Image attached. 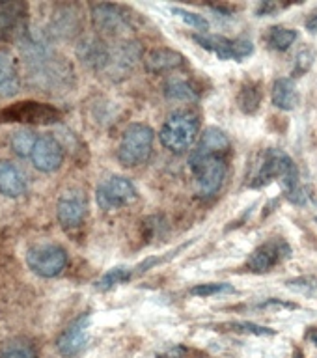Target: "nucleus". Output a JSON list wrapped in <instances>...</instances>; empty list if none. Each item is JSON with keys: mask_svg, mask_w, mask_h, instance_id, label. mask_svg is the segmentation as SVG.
<instances>
[{"mask_svg": "<svg viewBox=\"0 0 317 358\" xmlns=\"http://www.w3.org/2000/svg\"><path fill=\"white\" fill-rule=\"evenodd\" d=\"M133 271L127 267H114L111 268L108 273L103 274V278L97 282V289L101 291H108L112 289L114 285L123 284V282H127V280L133 278Z\"/></svg>", "mask_w": 317, "mask_h": 358, "instance_id": "nucleus-26", "label": "nucleus"}, {"mask_svg": "<svg viewBox=\"0 0 317 358\" xmlns=\"http://www.w3.org/2000/svg\"><path fill=\"white\" fill-rule=\"evenodd\" d=\"M293 358H302V355H301V352H295V357H293Z\"/></svg>", "mask_w": 317, "mask_h": 358, "instance_id": "nucleus-33", "label": "nucleus"}, {"mask_svg": "<svg viewBox=\"0 0 317 358\" xmlns=\"http://www.w3.org/2000/svg\"><path fill=\"white\" fill-rule=\"evenodd\" d=\"M263 101L262 83L258 80H248L241 86L239 95H237V105L245 114H256L260 110Z\"/></svg>", "mask_w": 317, "mask_h": 358, "instance_id": "nucleus-20", "label": "nucleus"}, {"mask_svg": "<svg viewBox=\"0 0 317 358\" xmlns=\"http://www.w3.org/2000/svg\"><path fill=\"white\" fill-rule=\"evenodd\" d=\"M28 6L24 2H0V41H22L27 38Z\"/></svg>", "mask_w": 317, "mask_h": 358, "instance_id": "nucleus-11", "label": "nucleus"}, {"mask_svg": "<svg viewBox=\"0 0 317 358\" xmlns=\"http://www.w3.org/2000/svg\"><path fill=\"white\" fill-rule=\"evenodd\" d=\"M192 296H200V299H207V296L220 295V293H235V287L226 282H211V284H198L195 287H190L189 291Z\"/></svg>", "mask_w": 317, "mask_h": 358, "instance_id": "nucleus-27", "label": "nucleus"}, {"mask_svg": "<svg viewBox=\"0 0 317 358\" xmlns=\"http://www.w3.org/2000/svg\"><path fill=\"white\" fill-rule=\"evenodd\" d=\"M291 256V246L282 237H271L262 243L246 259V268L251 273H269L276 265L286 262Z\"/></svg>", "mask_w": 317, "mask_h": 358, "instance_id": "nucleus-9", "label": "nucleus"}, {"mask_svg": "<svg viewBox=\"0 0 317 358\" xmlns=\"http://www.w3.org/2000/svg\"><path fill=\"white\" fill-rule=\"evenodd\" d=\"M310 340H312L314 343H316V345H317V330H314V332H310Z\"/></svg>", "mask_w": 317, "mask_h": 358, "instance_id": "nucleus-32", "label": "nucleus"}, {"mask_svg": "<svg viewBox=\"0 0 317 358\" xmlns=\"http://www.w3.org/2000/svg\"><path fill=\"white\" fill-rule=\"evenodd\" d=\"M232 142H230L228 134L220 131L218 127H207L204 133L200 134L198 144L192 150L190 155L202 157V155H228Z\"/></svg>", "mask_w": 317, "mask_h": 358, "instance_id": "nucleus-15", "label": "nucleus"}, {"mask_svg": "<svg viewBox=\"0 0 317 358\" xmlns=\"http://www.w3.org/2000/svg\"><path fill=\"white\" fill-rule=\"evenodd\" d=\"M304 27H307L308 32L317 34V8L310 11V15L307 17V22H304Z\"/></svg>", "mask_w": 317, "mask_h": 358, "instance_id": "nucleus-31", "label": "nucleus"}, {"mask_svg": "<svg viewBox=\"0 0 317 358\" xmlns=\"http://www.w3.org/2000/svg\"><path fill=\"white\" fill-rule=\"evenodd\" d=\"M21 90L17 64L8 50H0V94L15 95Z\"/></svg>", "mask_w": 317, "mask_h": 358, "instance_id": "nucleus-19", "label": "nucleus"}, {"mask_svg": "<svg viewBox=\"0 0 317 358\" xmlns=\"http://www.w3.org/2000/svg\"><path fill=\"white\" fill-rule=\"evenodd\" d=\"M200 136V117L192 110H176L162 125L159 140L172 153H185Z\"/></svg>", "mask_w": 317, "mask_h": 358, "instance_id": "nucleus-2", "label": "nucleus"}, {"mask_svg": "<svg viewBox=\"0 0 317 358\" xmlns=\"http://www.w3.org/2000/svg\"><path fill=\"white\" fill-rule=\"evenodd\" d=\"M314 60H316V49L307 45L302 47L295 56V62H293V77H302L304 73L310 71V67L314 66Z\"/></svg>", "mask_w": 317, "mask_h": 358, "instance_id": "nucleus-28", "label": "nucleus"}, {"mask_svg": "<svg viewBox=\"0 0 317 358\" xmlns=\"http://www.w3.org/2000/svg\"><path fill=\"white\" fill-rule=\"evenodd\" d=\"M170 11H172L174 17H178L179 21H183L187 27L196 28V30H200L202 34H207V30H209V21H207L204 15H200V13L185 10V8H178V6H174Z\"/></svg>", "mask_w": 317, "mask_h": 358, "instance_id": "nucleus-25", "label": "nucleus"}, {"mask_svg": "<svg viewBox=\"0 0 317 358\" xmlns=\"http://www.w3.org/2000/svg\"><path fill=\"white\" fill-rule=\"evenodd\" d=\"M136 198H139L136 187L122 176H111L97 187V203L105 211L129 206Z\"/></svg>", "mask_w": 317, "mask_h": 358, "instance_id": "nucleus-10", "label": "nucleus"}, {"mask_svg": "<svg viewBox=\"0 0 317 358\" xmlns=\"http://www.w3.org/2000/svg\"><path fill=\"white\" fill-rule=\"evenodd\" d=\"M88 213V203H86V196L83 190L69 189L60 196L58 206H56V215H58V222L66 229L78 228L84 222Z\"/></svg>", "mask_w": 317, "mask_h": 358, "instance_id": "nucleus-12", "label": "nucleus"}, {"mask_svg": "<svg viewBox=\"0 0 317 358\" xmlns=\"http://www.w3.org/2000/svg\"><path fill=\"white\" fill-rule=\"evenodd\" d=\"M38 142V136L28 131V129H22V131H17L13 136H11V150L13 153L19 157H30L34 151V145Z\"/></svg>", "mask_w": 317, "mask_h": 358, "instance_id": "nucleus-24", "label": "nucleus"}, {"mask_svg": "<svg viewBox=\"0 0 317 358\" xmlns=\"http://www.w3.org/2000/svg\"><path fill=\"white\" fill-rule=\"evenodd\" d=\"M164 95L170 101H196L198 94L183 78H168L164 84Z\"/></svg>", "mask_w": 317, "mask_h": 358, "instance_id": "nucleus-23", "label": "nucleus"}, {"mask_svg": "<svg viewBox=\"0 0 317 358\" xmlns=\"http://www.w3.org/2000/svg\"><path fill=\"white\" fill-rule=\"evenodd\" d=\"M88 324H90V313H84L78 319H75L69 327H67L56 340V349L62 357H77L78 352L83 351L88 341Z\"/></svg>", "mask_w": 317, "mask_h": 358, "instance_id": "nucleus-14", "label": "nucleus"}, {"mask_svg": "<svg viewBox=\"0 0 317 358\" xmlns=\"http://www.w3.org/2000/svg\"><path fill=\"white\" fill-rule=\"evenodd\" d=\"M299 34H297L295 28L288 27H271L265 34V43L271 47L273 50H279V52H284L295 43Z\"/></svg>", "mask_w": 317, "mask_h": 358, "instance_id": "nucleus-21", "label": "nucleus"}, {"mask_svg": "<svg viewBox=\"0 0 317 358\" xmlns=\"http://www.w3.org/2000/svg\"><path fill=\"white\" fill-rule=\"evenodd\" d=\"M155 133L150 125L144 123H131L122 134L118 144V161L125 168H136L150 161L153 151Z\"/></svg>", "mask_w": 317, "mask_h": 358, "instance_id": "nucleus-3", "label": "nucleus"}, {"mask_svg": "<svg viewBox=\"0 0 317 358\" xmlns=\"http://www.w3.org/2000/svg\"><path fill=\"white\" fill-rule=\"evenodd\" d=\"M271 99L280 110H293L299 105L301 95H299L297 84L291 78H276L271 90Z\"/></svg>", "mask_w": 317, "mask_h": 358, "instance_id": "nucleus-18", "label": "nucleus"}, {"mask_svg": "<svg viewBox=\"0 0 317 358\" xmlns=\"http://www.w3.org/2000/svg\"><path fill=\"white\" fill-rule=\"evenodd\" d=\"M30 159H32V164L38 168L39 172L50 173L62 166V162L66 159V153H64V145L55 136L45 134V136L38 138Z\"/></svg>", "mask_w": 317, "mask_h": 358, "instance_id": "nucleus-13", "label": "nucleus"}, {"mask_svg": "<svg viewBox=\"0 0 317 358\" xmlns=\"http://www.w3.org/2000/svg\"><path fill=\"white\" fill-rule=\"evenodd\" d=\"M273 181H279L280 187L284 189V194L288 196V200L297 203V206L307 203L308 194L299 181V168H297L295 161L284 150H279V148H269V150L263 151L262 161L252 176L251 187L252 189H262Z\"/></svg>", "mask_w": 317, "mask_h": 358, "instance_id": "nucleus-1", "label": "nucleus"}, {"mask_svg": "<svg viewBox=\"0 0 317 358\" xmlns=\"http://www.w3.org/2000/svg\"><path fill=\"white\" fill-rule=\"evenodd\" d=\"M27 265L43 278H55L67 267V254L60 245L43 243L28 248Z\"/></svg>", "mask_w": 317, "mask_h": 358, "instance_id": "nucleus-7", "label": "nucleus"}, {"mask_svg": "<svg viewBox=\"0 0 317 358\" xmlns=\"http://www.w3.org/2000/svg\"><path fill=\"white\" fill-rule=\"evenodd\" d=\"M192 39L202 49L213 52L218 60L243 62L246 56L254 52V43L245 36L230 39L224 36H217V34H192Z\"/></svg>", "mask_w": 317, "mask_h": 358, "instance_id": "nucleus-6", "label": "nucleus"}, {"mask_svg": "<svg viewBox=\"0 0 317 358\" xmlns=\"http://www.w3.org/2000/svg\"><path fill=\"white\" fill-rule=\"evenodd\" d=\"M316 222H317V218H316Z\"/></svg>", "mask_w": 317, "mask_h": 358, "instance_id": "nucleus-34", "label": "nucleus"}, {"mask_svg": "<svg viewBox=\"0 0 317 358\" xmlns=\"http://www.w3.org/2000/svg\"><path fill=\"white\" fill-rule=\"evenodd\" d=\"M187 349L183 345H168L162 351L157 352V358H185Z\"/></svg>", "mask_w": 317, "mask_h": 358, "instance_id": "nucleus-30", "label": "nucleus"}, {"mask_svg": "<svg viewBox=\"0 0 317 358\" xmlns=\"http://www.w3.org/2000/svg\"><path fill=\"white\" fill-rule=\"evenodd\" d=\"M185 66V56L174 49H153L146 56V67L151 73L174 71Z\"/></svg>", "mask_w": 317, "mask_h": 358, "instance_id": "nucleus-17", "label": "nucleus"}, {"mask_svg": "<svg viewBox=\"0 0 317 358\" xmlns=\"http://www.w3.org/2000/svg\"><path fill=\"white\" fill-rule=\"evenodd\" d=\"M228 327H232L234 330H241V332H246V334H256V336H273L276 334L273 329L269 327H262V324L248 323V321H241V323H230Z\"/></svg>", "mask_w": 317, "mask_h": 358, "instance_id": "nucleus-29", "label": "nucleus"}, {"mask_svg": "<svg viewBox=\"0 0 317 358\" xmlns=\"http://www.w3.org/2000/svg\"><path fill=\"white\" fill-rule=\"evenodd\" d=\"M0 358H38V349L24 338H11L0 345Z\"/></svg>", "mask_w": 317, "mask_h": 358, "instance_id": "nucleus-22", "label": "nucleus"}, {"mask_svg": "<svg viewBox=\"0 0 317 358\" xmlns=\"http://www.w3.org/2000/svg\"><path fill=\"white\" fill-rule=\"evenodd\" d=\"M62 120V114L55 106L36 103V101H21L0 112V122L34 123V125H52Z\"/></svg>", "mask_w": 317, "mask_h": 358, "instance_id": "nucleus-8", "label": "nucleus"}, {"mask_svg": "<svg viewBox=\"0 0 317 358\" xmlns=\"http://www.w3.org/2000/svg\"><path fill=\"white\" fill-rule=\"evenodd\" d=\"M92 19L97 32L114 39V41H125L133 30L131 17L122 6L116 4H95L92 6Z\"/></svg>", "mask_w": 317, "mask_h": 358, "instance_id": "nucleus-5", "label": "nucleus"}, {"mask_svg": "<svg viewBox=\"0 0 317 358\" xmlns=\"http://www.w3.org/2000/svg\"><path fill=\"white\" fill-rule=\"evenodd\" d=\"M190 170L195 173L196 192L202 198H211L223 189L228 173V164L224 155H190Z\"/></svg>", "mask_w": 317, "mask_h": 358, "instance_id": "nucleus-4", "label": "nucleus"}, {"mask_svg": "<svg viewBox=\"0 0 317 358\" xmlns=\"http://www.w3.org/2000/svg\"><path fill=\"white\" fill-rule=\"evenodd\" d=\"M27 190V173L11 161H0V192L8 198H19Z\"/></svg>", "mask_w": 317, "mask_h": 358, "instance_id": "nucleus-16", "label": "nucleus"}]
</instances>
